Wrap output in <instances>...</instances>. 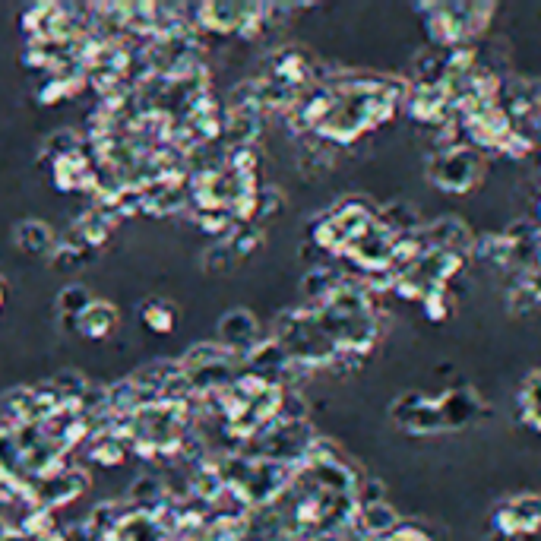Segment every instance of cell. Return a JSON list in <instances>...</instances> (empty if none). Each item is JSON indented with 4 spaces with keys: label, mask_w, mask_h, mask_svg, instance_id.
Wrapping results in <instances>:
<instances>
[{
    "label": "cell",
    "mask_w": 541,
    "mask_h": 541,
    "mask_svg": "<svg viewBox=\"0 0 541 541\" xmlns=\"http://www.w3.org/2000/svg\"><path fill=\"white\" fill-rule=\"evenodd\" d=\"M481 412V399L472 390H450L440 396L405 393L393 405V418L409 434H440L469 424Z\"/></svg>",
    "instance_id": "6da1fadb"
},
{
    "label": "cell",
    "mask_w": 541,
    "mask_h": 541,
    "mask_svg": "<svg viewBox=\"0 0 541 541\" xmlns=\"http://www.w3.org/2000/svg\"><path fill=\"white\" fill-rule=\"evenodd\" d=\"M434 10L437 13L428 16L434 42H443V45L466 42V38H472L481 29V19H475L472 4L469 7L466 4H443V7H434Z\"/></svg>",
    "instance_id": "7a4b0ae2"
},
{
    "label": "cell",
    "mask_w": 541,
    "mask_h": 541,
    "mask_svg": "<svg viewBox=\"0 0 541 541\" xmlns=\"http://www.w3.org/2000/svg\"><path fill=\"white\" fill-rule=\"evenodd\" d=\"M478 175H481V162L469 149H447L431 168L434 184L447 187L450 193H462L466 187H472Z\"/></svg>",
    "instance_id": "3957f363"
},
{
    "label": "cell",
    "mask_w": 541,
    "mask_h": 541,
    "mask_svg": "<svg viewBox=\"0 0 541 541\" xmlns=\"http://www.w3.org/2000/svg\"><path fill=\"white\" fill-rule=\"evenodd\" d=\"M497 529L504 535H529L541 529V500L532 494L510 500L497 513Z\"/></svg>",
    "instance_id": "277c9868"
},
{
    "label": "cell",
    "mask_w": 541,
    "mask_h": 541,
    "mask_svg": "<svg viewBox=\"0 0 541 541\" xmlns=\"http://www.w3.org/2000/svg\"><path fill=\"white\" fill-rule=\"evenodd\" d=\"M257 333H260V326L247 311H231L219 326L225 349H260Z\"/></svg>",
    "instance_id": "5b68a950"
},
{
    "label": "cell",
    "mask_w": 541,
    "mask_h": 541,
    "mask_svg": "<svg viewBox=\"0 0 541 541\" xmlns=\"http://www.w3.org/2000/svg\"><path fill=\"white\" fill-rule=\"evenodd\" d=\"M114 330H118V314H114V307H108V304H89L86 311L76 317V333L80 336H86V339H92V342H102V339H108Z\"/></svg>",
    "instance_id": "8992f818"
},
{
    "label": "cell",
    "mask_w": 541,
    "mask_h": 541,
    "mask_svg": "<svg viewBox=\"0 0 541 541\" xmlns=\"http://www.w3.org/2000/svg\"><path fill=\"white\" fill-rule=\"evenodd\" d=\"M140 320H143L146 330L165 336V333L175 330L178 311H175V307H171V304H165V301H146V304L140 307Z\"/></svg>",
    "instance_id": "52a82bcc"
},
{
    "label": "cell",
    "mask_w": 541,
    "mask_h": 541,
    "mask_svg": "<svg viewBox=\"0 0 541 541\" xmlns=\"http://www.w3.org/2000/svg\"><path fill=\"white\" fill-rule=\"evenodd\" d=\"M519 412L529 428L541 431V374H532L519 390Z\"/></svg>",
    "instance_id": "ba28073f"
}]
</instances>
